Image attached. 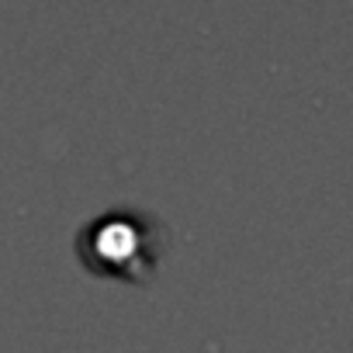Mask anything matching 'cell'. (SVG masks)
Wrapping results in <instances>:
<instances>
[{
	"label": "cell",
	"instance_id": "obj_1",
	"mask_svg": "<svg viewBox=\"0 0 353 353\" xmlns=\"http://www.w3.org/2000/svg\"><path fill=\"white\" fill-rule=\"evenodd\" d=\"M166 253L163 225L145 212H104L90 219L77 236L80 263L97 277H114L128 284H145L159 270Z\"/></svg>",
	"mask_w": 353,
	"mask_h": 353
}]
</instances>
